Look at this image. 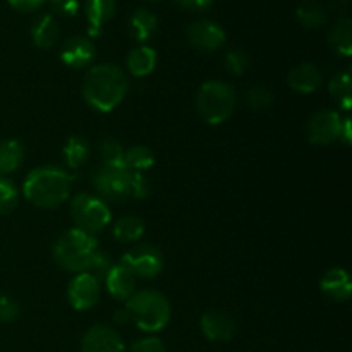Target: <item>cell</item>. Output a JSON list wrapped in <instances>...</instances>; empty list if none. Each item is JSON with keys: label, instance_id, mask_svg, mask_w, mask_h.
<instances>
[{"label": "cell", "instance_id": "cell-1", "mask_svg": "<svg viewBox=\"0 0 352 352\" xmlns=\"http://www.w3.org/2000/svg\"><path fill=\"white\" fill-rule=\"evenodd\" d=\"M129 82L116 64L93 65L82 79V96L91 109L102 113L112 112L122 103Z\"/></svg>", "mask_w": 352, "mask_h": 352}, {"label": "cell", "instance_id": "cell-2", "mask_svg": "<svg viewBox=\"0 0 352 352\" xmlns=\"http://www.w3.org/2000/svg\"><path fill=\"white\" fill-rule=\"evenodd\" d=\"M74 175L58 167H38L26 175L23 195L33 206L55 210L69 199Z\"/></svg>", "mask_w": 352, "mask_h": 352}, {"label": "cell", "instance_id": "cell-3", "mask_svg": "<svg viewBox=\"0 0 352 352\" xmlns=\"http://www.w3.org/2000/svg\"><path fill=\"white\" fill-rule=\"evenodd\" d=\"M131 323L146 333H157L170 322V305L167 298L157 291L134 292L126 301Z\"/></svg>", "mask_w": 352, "mask_h": 352}, {"label": "cell", "instance_id": "cell-4", "mask_svg": "<svg viewBox=\"0 0 352 352\" xmlns=\"http://www.w3.org/2000/svg\"><path fill=\"white\" fill-rule=\"evenodd\" d=\"M96 251H98L96 237L76 227L62 234L52 248L55 263L62 270L72 272V274H85L89 260Z\"/></svg>", "mask_w": 352, "mask_h": 352}, {"label": "cell", "instance_id": "cell-5", "mask_svg": "<svg viewBox=\"0 0 352 352\" xmlns=\"http://www.w3.org/2000/svg\"><path fill=\"white\" fill-rule=\"evenodd\" d=\"M236 89L223 81H208L196 95V109L201 119L210 126H220L236 110Z\"/></svg>", "mask_w": 352, "mask_h": 352}, {"label": "cell", "instance_id": "cell-6", "mask_svg": "<svg viewBox=\"0 0 352 352\" xmlns=\"http://www.w3.org/2000/svg\"><path fill=\"white\" fill-rule=\"evenodd\" d=\"M71 217L76 229L91 236L102 232L112 220V212L105 199L89 192H78L71 201Z\"/></svg>", "mask_w": 352, "mask_h": 352}, {"label": "cell", "instance_id": "cell-7", "mask_svg": "<svg viewBox=\"0 0 352 352\" xmlns=\"http://www.w3.org/2000/svg\"><path fill=\"white\" fill-rule=\"evenodd\" d=\"M89 181L102 199L124 201L131 196L133 170L124 164H100L93 168Z\"/></svg>", "mask_w": 352, "mask_h": 352}, {"label": "cell", "instance_id": "cell-8", "mask_svg": "<svg viewBox=\"0 0 352 352\" xmlns=\"http://www.w3.org/2000/svg\"><path fill=\"white\" fill-rule=\"evenodd\" d=\"M120 265H124L136 278H155L164 270V256L155 246L143 244L126 251Z\"/></svg>", "mask_w": 352, "mask_h": 352}, {"label": "cell", "instance_id": "cell-9", "mask_svg": "<svg viewBox=\"0 0 352 352\" xmlns=\"http://www.w3.org/2000/svg\"><path fill=\"white\" fill-rule=\"evenodd\" d=\"M344 117L336 110H320L313 113L308 120V140L309 143L327 146L340 140Z\"/></svg>", "mask_w": 352, "mask_h": 352}, {"label": "cell", "instance_id": "cell-10", "mask_svg": "<svg viewBox=\"0 0 352 352\" xmlns=\"http://www.w3.org/2000/svg\"><path fill=\"white\" fill-rule=\"evenodd\" d=\"M100 296H102L100 280L89 274H78L69 282L67 301L78 311H86L96 306Z\"/></svg>", "mask_w": 352, "mask_h": 352}, {"label": "cell", "instance_id": "cell-11", "mask_svg": "<svg viewBox=\"0 0 352 352\" xmlns=\"http://www.w3.org/2000/svg\"><path fill=\"white\" fill-rule=\"evenodd\" d=\"M186 36L192 47L203 52L219 50L227 41L226 30L219 23L208 19L195 21L186 31Z\"/></svg>", "mask_w": 352, "mask_h": 352}, {"label": "cell", "instance_id": "cell-12", "mask_svg": "<svg viewBox=\"0 0 352 352\" xmlns=\"http://www.w3.org/2000/svg\"><path fill=\"white\" fill-rule=\"evenodd\" d=\"M81 352H126V344L116 329L95 325L82 336Z\"/></svg>", "mask_w": 352, "mask_h": 352}, {"label": "cell", "instance_id": "cell-13", "mask_svg": "<svg viewBox=\"0 0 352 352\" xmlns=\"http://www.w3.org/2000/svg\"><path fill=\"white\" fill-rule=\"evenodd\" d=\"M203 336L212 342H229L236 333V322L232 316L220 309L206 311L199 320Z\"/></svg>", "mask_w": 352, "mask_h": 352}, {"label": "cell", "instance_id": "cell-14", "mask_svg": "<svg viewBox=\"0 0 352 352\" xmlns=\"http://www.w3.org/2000/svg\"><path fill=\"white\" fill-rule=\"evenodd\" d=\"M96 48L91 38L72 36L64 41L60 48V60L71 69H82L95 58Z\"/></svg>", "mask_w": 352, "mask_h": 352}, {"label": "cell", "instance_id": "cell-15", "mask_svg": "<svg viewBox=\"0 0 352 352\" xmlns=\"http://www.w3.org/2000/svg\"><path fill=\"white\" fill-rule=\"evenodd\" d=\"M116 10V0H86L85 16L88 21V38L98 36L102 28L113 17Z\"/></svg>", "mask_w": 352, "mask_h": 352}, {"label": "cell", "instance_id": "cell-16", "mask_svg": "<svg viewBox=\"0 0 352 352\" xmlns=\"http://www.w3.org/2000/svg\"><path fill=\"white\" fill-rule=\"evenodd\" d=\"M105 287L113 299L126 302L136 292V277L124 265H113L105 277Z\"/></svg>", "mask_w": 352, "mask_h": 352}, {"label": "cell", "instance_id": "cell-17", "mask_svg": "<svg viewBox=\"0 0 352 352\" xmlns=\"http://www.w3.org/2000/svg\"><path fill=\"white\" fill-rule=\"evenodd\" d=\"M320 289L327 298H330L336 302H344L351 298L352 284L347 270L344 268H332L327 272L320 280Z\"/></svg>", "mask_w": 352, "mask_h": 352}, {"label": "cell", "instance_id": "cell-18", "mask_svg": "<svg viewBox=\"0 0 352 352\" xmlns=\"http://www.w3.org/2000/svg\"><path fill=\"white\" fill-rule=\"evenodd\" d=\"M287 82L291 89L302 93V95H308V93H315L322 86L323 74L315 64L305 62V64L298 65V67L289 72Z\"/></svg>", "mask_w": 352, "mask_h": 352}, {"label": "cell", "instance_id": "cell-19", "mask_svg": "<svg viewBox=\"0 0 352 352\" xmlns=\"http://www.w3.org/2000/svg\"><path fill=\"white\" fill-rule=\"evenodd\" d=\"M60 38V26L54 14H43L31 26V40L41 50L52 48Z\"/></svg>", "mask_w": 352, "mask_h": 352}, {"label": "cell", "instance_id": "cell-20", "mask_svg": "<svg viewBox=\"0 0 352 352\" xmlns=\"http://www.w3.org/2000/svg\"><path fill=\"white\" fill-rule=\"evenodd\" d=\"M158 26V19L151 10L144 9H136L129 17V23H127V30L133 40H136L138 43H146L151 36L155 34Z\"/></svg>", "mask_w": 352, "mask_h": 352}, {"label": "cell", "instance_id": "cell-21", "mask_svg": "<svg viewBox=\"0 0 352 352\" xmlns=\"http://www.w3.org/2000/svg\"><path fill=\"white\" fill-rule=\"evenodd\" d=\"M157 60L158 57L155 48L148 47V45H140V47L133 48L127 55V71L134 78H144L155 71Z\"/></svg>", "mask_w": 352, "mask_h": 352}, {"label": "cell", "instance_id": "cell-22", "mask_svg": "<svg viewBox=\"0 0 352 352\" xmlns=\"http://www.w3.org/2000/svg\"><path fill=\"white\" fill-rule=\"evenodd\" d=\"M329 45L340 57L352 55V21L347 16H342L336 23V26L329 33Z\"/></svg>", "mask_w": 352, "mask_h": 352}, {"label": "cell", "instance_id": "cell-23", "mask_svg": "<svg viewBox=\"0 0 352 352\" xmlns=\"http://www.w3.org/2000/svg\"><path fill=\"white\" fill-rule=\"evenodd\" d=\"M89 155H91V148L89 143L81 136H71L65 141L64 148H62V158H64V164L69 168H79L89 160Z\"/></svg>", "mask_w": 352, "mask_h": 352}, {"label": "cell", "instance_id": "cell-24", "mask_svg": "<svg viewBox=\"0 0 352 352\" xmlns=\"http://www.w3.org/2000/svg\"><path fill=\"white\" fill-rule=\"evenodd\" d=\"M24 160V148L17 140L0 141V177L16 172Z\"/></svg>", "mask_w": 352, "mask_h": 352}, {"label": "cell", "instance_id": "cell-25", "mask_svg": "<svg viewBox=\"0 0 352 352\" xmlns=\"http://www.w3.org/2000/svg\"><path fill=\"white\" fill-rule=\"evenodd\" d=\"M299 23L308 30H320L329 23V10L316 0H306L296 10Z\"/></svg>", "mask_w": 352, "mask_h": 352}, {"label": "cell", "instance_id": "cell-26", "mask_svg": "<svg viewBox=\"0 0 352 352\" xmlns=\"http://www.w3.org/2000/svg\"><path fill=\"white\" fill-rule=\"evenodd\" d=\"M113 237L120 243H136L141 236L144 234V222L140 217L127 215L117 220L112 230Z\"/></svg>", "mask_w": 352, "mask_h": 352}, {"label": "cell", "instance_id": "cell-27", "mask_svg": "<svg viewBox=\"0 0 352 352\" xmlns=\"http://www.w3.org/2000/svg\"><path fill=\"white\" fill-rule=\"evenodd\" d=\"M155 164V155L153 151L148 146L143 144H136V146H131L129 150L124 151V165H126L129 170L133 172H141L150 170Z\"/></svg>", "mask_w": 352, "mask_h": 352}, {"label": "cell", "instance_id": "cell-28", "mask_svg": "<svg viewBox=\"0 0 352 352\" xmlns=\"http://www.w3.org/2000/svg\"><path fill=\"white\" fill-rule=\"evenodd\" d=\"M329 91L332 98L339 103L340 109L351 110V93H352V79L351 72L344 71L333 76L329 82Z\"/></svg>", "mask_w": 352, "mask_h": 352}, {"label": "cell", "instance_id": "cell-29", "mask_svg": "<svg viewBox=\"0 0 352 352\" xmlns=\"http://www.w3.org/2000/svg\"><path fill=\"white\" fill-rule=\"evenodd\" d=\"M19 203V191L16 184L6 177H0V215H9Z\"/></svg>", "mask_w": 352, "mask_h": 352}, {"label": "cell", "instance_id": "cell-30", "mask_svg": "<svg viewBox=\"0 0 352 352\" xmlns=\"http://www.w3.org/2000/svg\"><path fill=\"white\" fill-rule=\"evenodd\" d=\"M246 102L251 110H267L274 103V93L263 85H254L248 89Z\"/></svg>", "mask_w": 352, "mask_h": 352}, {"label": "cell", "instance_id": "cell-31", "mask_svg": "<svg viewBox=\"0 0 352 352\" xmlns=\"http://www.w3.org/2000/svg\"><path fill=\"white\" fill-rule=\"evenodd\" d=\"M124 148L119 141L112 138H105L100 141L98 153L102 164H124Z\"/></svg>", "mask_w": 352, "mask_h": 352}, {"label": "cell", "instance_id": "cell-32", "mask_svg": "<svg viewBox=\"0 0 352 352\" xmlns=\"http://www.w3.org/2000/svg\"><path fill=\"white\" fill-rule=\"evenodd\" d=\"M112 267L113 263L110 254L103 253V251H96V253L91 256V260H89L85 274H89L91 277L98 278V280H105L107 274L112 270Z\"/></svg>", "mask_w": 352, "mask_h": 352}, {"label": "cell", "instance_id": "cell-33", "mask_svg": "<svg viewBox=\"0 0 352 352\" xmlns=\"http://www.w3.org/2000/svg\"><path fill=\"white\" fill-rule=\"evenodd\" d=\"M223 62H226L227 71L234 76H241L246 71L248 65H250L248 54L244 50H241V48H232V50L227 52Z\"/></svg>", "mask_w": 352, "mask_h": 352}, {"label": "cell", "instance_id": "cell-34", "mask_svg": "<svg viewBox=\"0 0 352 352\" xmlns=\"http://www.w3.org/2000/svg\"><path fill=\"white\" fill-rule=\"evenodd\" d=\"M19 316V305L10 296L0 294V323H10Z\"/></svg>", "mask_w": 352, "mask_h": 352}, {"label": "cell", "instance_id": "cell-35", "mask_svg": "<svg viewBox=\"0 0 352 352\" xmlns=\"http://www.w3.org/2000/svg\"><path fill=\"white\" fill-rule=\"evenodd\" d=\"M50 9L55 16L60 17H74L79 12L78 0H48Z\"/></svg>", "mask_w": 352, "mask_h": 352}, {"label": "cell", "instance_id": "cell-36", "mask_svg": "<svg viewBox=\"0 0 352 352\" xmlns=\"http://www.w3.org/2000/svg\"><path fill=\"white\" fill-rule=\"evenodd\" d=\"M131 352H167V347L157 337H143L131 346Z\"/></svg>", "mask_w": 352, "mask_h": 352}, {"label": "cell", "instance_id": "cell-37", "mask_svg": "<svg viewBox=\"0 0 352 352\" xmlns=\"http://www.w3.org/2000/svg\"><path fill=\"white\" fill-rule=\"evenodd\" d=\"M150 195V182L141 172H133V184H131V196L136 199H144Z\"/></svg>", "mask_w": 352, "mask_h": 352}, {"label": "cell", "instance_id": "cell-38", "mask_svg": "<svg viewBox=\"0 0 352 352\" xmlns=\"http://www.w3.org/2000/svg\"><path fill=\"white\" fill-rule=\"evenodd\" d=\"M47 2L48 0H7V3L19 12H34Z\"/></svg>", "mask_w": 352, "mask_h": 352}, {"label": "cell", "instance_id": "cell-39", "mask_svg": "<svg viewBox=\"0 0 352 352\" xmlns=\"http://www.w3.org/2000/svg\"><path fill=\"white\" fill-rule=\"evenodd\" d=\"M177 3L182 9L191 10V12H203L212 7L213 0H177Z\"/></svg>", "mask_w": 352, "mask_h": 352}, {"label": "cell", "instance_id": "cell-40", "mask_svg": "<svg viewBox=\"0 0 352 352\" xmlns=\"http://www.w3.org/2000/svg\"><path fill=\"white\" fill-rule=\"evenodd\" d=\"M346 144H351L352 141V131H351V119H344L342 122V131H340V140Z\"/></svg>", "mask_w": 352, "mask_h": 352}, {"label": "cell", "instance_id": "cell-41", "mask_svg": "<svg viewBox=\"0 0 352 352\" xmlns=\"http://www.w3.org/2000/svg\"><path fill=\"white\" fill-rule=\"evenodd\" d=\"M113 322L117 323V325H127V323H131V316L129 313H127L126 308L119 309V311L113 313Z\"/></svg>", "mask_w": 352, "mask_h": 352}, {"label": "cell", "instance_id": "cell-42", "mask_svg": "<svg viewBox=\"0 0 352 352\" xmlns=\"http://www.w3.org/2000/svg\"><path fill=\"white\" fill-rule=\"evenodd\" d=\"M330 10H336V12L344 14L349 9V0H330Z\"/></svg>", "mask_w": 352, "mask_h": 352}]
</instances>
